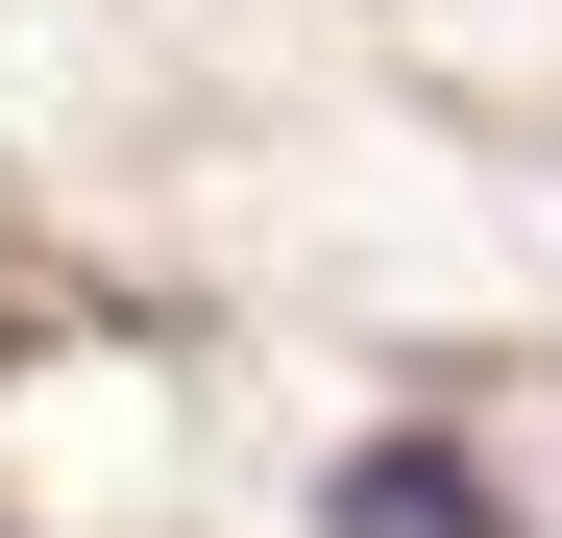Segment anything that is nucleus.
I'll return each mask as SVG.
<instances>
[{"label":"nucleus","mask_w":562,"mask_h":538,"mask_svg":"<svg viewBox=\"0 0 562 538\" xmlns=\"http://www.w3.org/2000/svg\"><path fill=\"white\" fill-rule=\"evenodd\" d=\"M318 538H514V514H490V466L416 416V440H342V466H318Z\"/></svg>","instance_id":"1"}]
</instances>
